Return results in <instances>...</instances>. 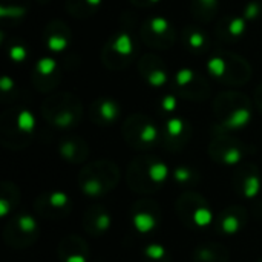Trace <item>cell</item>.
Instances as JSON below:
<instances>
[{"label": "cell", "instance_id": "7c38bea8", "mask_svg": "<svg viewBox=\"0 0 262 262\" xmlns=\"http://www.w3.org/2000/svg\"><path fill=\"white\" fill-rule=\"evenodd\" d=\"M69 203V198H68V195L64 193V192H52L51 195H49V204L52 206V207H55V209H61V207H64L66 204Z\"/></svg>", "mask_w": 262, "mask_h": 262}, {"label": "cell", "instance_id": "9a60e30c", "mask_svg": "<svg viewBox=\"0 0 262 262\" xmlns=\"http://www.w3.org/2000/svg\"><path fill=\"white\" fill-rule=\"evenodd\" d=\"M173 177H175V180H177L178 183H187V181L190 180L192 173H190V170L186 169V167H178V169L175 170Z\"/></svg>", "mask_w": 262, "mask_h": 262}, {"label": "cell", "instance_id": "52a82bcc", "mask_svg": "<svg viewBox=\"0 0 262 262\" xmlns=\"http://www.w3.org/2000/svg\"><path fill=\"white\" fill-rule=\"evenodd\" d=\"M239 227H241V223H239V220H238L235 215L226 216V218L223 220V224H221L223 232L227 233V235H235V233L239 230Z\"/></svg>", "mask_w": 262, "mask_h": 262}, {"label": "cell", "instance_id": "5bb4252c", "mask_svg": "<svg viewBox=\"0 0 262 262\" xmlns=\"http://www.w3.org/2000/svg\"><path fill=\"white\" fill-rule=\"evenodd\" d=\"M111 223H112V221H111V216H109L107 213H101V215L97 218L95 226H97L98 232H106V230H109Z\"/></svg>", "mask_w": 262, "mask_h": 262}, {"label": "cell", "instance_id": "8992f818", "mask_svg": "<svg viewBox=\"0 0 262 262\" xmlns=\"http://www.w3.org/2000/svg\"><path fill=\"white\" fill-rule=\"evenodd\" d=\"M212 220H213V215L207 207H198L193 212V223L198 227H207L212 223Z\"/></svg>", "mask_w": 262, "mask_h": 262}, {"label": "cell", "instance_id": "ffe728a7", "mask_svg": "<svg viewBox=\"0 0 262 262\" xmlns=\"http://www.w3.org/2000/svg\"><path fill=\"white\" fill-rule=\"evenodd\" d=\"M200 258L204 259V261H210L212 259V253L209 250H203V252H200Z\"/></svg>", "mask_w": 262, "mask_h": 262}, {"label": "cell", "instance_id": "8fae6325", "mask_svg": "<svg viewBox=\"0 0 262 262\" xmlns=\"http://www.w3.org/2000/svg\"><path fill=\"white\" fill-rule=\"evenodd\" d=\"M243 160V152L238 147H230L224 152L223 155V161L229 166H235Z\"/></svg>", "mask_w": 262, "mask_h": 262}, {"label": "cell", "instance_id": "e0dca14e", "mask_svg": "<svg viewBox=\"0 0 262 262\" xmlns=\"http://www.w3.org/2000/svg\"><path fill=\"white\" fill-rule=\"evenodd\" d=\"M187 37L190 38L192 45H193V46H196V48H201V46H203V43H204V37H203L198 31H193V32H192V34H189Z\"/></svg>", "mask_w": 262, "mask_h": 262}, {"label": "cell", "instance_id": "4fadbf2b", "mask_svg": "<svg viewBox=\"0 0 262 262\" xmlns=\"http://www.w3.org/2000/svg\"><path fill=\"white\" fill-rule=\"evenodd\" d=\"M183 129H184V124H183V121H180V120H170V121L167 123V134H169L170 137H173V138L180 137V135L183 134Z\"/></svg>", "mask_w": 262, "mask_h": 262}, {"label": "cell", "instance_id": "9c48e42d", "mask_svg": "<svg viewBox=\"0 0 262 262\" xmlns=\"http://www.w3.org/2000/svg\"><path fill=\"white\" fill-rule=\"evenodd\" d=\"M83 193L88 195V196H98L101 192H103V186L98 180L92 178V180H88L84 184H83Z\"/></svg>", "mask_w": 262, "mask_h": 262}, {"label": "cell", "instance_id": "2e32d148", "mask_svg": "<svg viewBox=\"0 0 262 262\" xmlns=\"http://www.w3.org/2000/svg\"><path fill=\"white\" fill-rule=\"evenodd\" d=\"M60 152H61V155H63L64 158L72 160V158H74V155H75V144H74V143H71V141H68V143H64V144L61 146Z\"/></svg>", "mask_w": 262, "mask_h": 262}, {"label": "cell", "instance_id": "44dd1931", "mask_svg": "<svg viewBox=\"0 0 262 262\" xmlns=\"http://www.w3.org/2000/svg\"><path fill=\"white\" fill-rule=\"evenodd\" d=\"M150 2H157V0H137V3H141V5H146V3H150Z\"/></svg>", "mask_w": 262, "mask_h": 262}, {"label": "cell", "instance_id": "30bf717a", "mask_svg": "<svg viewBox=\"0 0 262 262\" xmlns=\"http://www.w3.org/2000/svg\"><path fill=\"white\" fill-rule=\"evenodd\" d=\"M144 255L149 258V259H154V261H160L166 256V249L160 244H150L144 249Z\"/></svg>", "mask_w": 262, "mask_h": 262}, {"label": "cell", "instance_id": "277c9868", "mask_svg": "<svg viewBox=\"0 0 262 262\" xmlns=\"http://www.w3.org/2000/svg\"><path fill=\"white\" fill-rule=\"evenodd\" d=\"M138 138H140L141 143H146V144L154 143V141L158 138V129H157V126L152 124L150 121L144 123L143 127H141L140 132H138Z\"/></svg>", "mask_w": 262, "mask_h": 262}, {"label": "cell", "instance_id": "5b68a950", "mask_svg": "<svg viewBox=\"0 0 262 262\" xmlns=\"http://www.w3.org/2000/svg\"><path fill=\"white\" fill-rule=\"evenodd\" d=\"M261 192V181L256 175H250L244 183V196L253 200Z\"/></svg>", "mask_w": 262, "mask_h": 262}, {"label": "cell", "instance_id": "6da1fadb", "mask_svg": "<svg viewBox=\"0 0 262 262\" xmlns=\"http://www.w3.org/2000/svg\"><path fill=\"white\" fill-rule=\"evenodd\" d=\"M132 224L135 227V230L141 235L144 233H150L155 227H157V218L150 213L146 212H140L134 216Z\"/></svg>", "mask_w": 262, "mask_h": 262}, {"label": "cell", "instance_id": "7a4b0ae2", "mask_svg": "<svg viewBox=\"0 0 262 262\" xmlns=\"http://www.w3.org/2000/svg\"><path fill=\"white\" fill-rule=\"evenodd\" d=\"M147 175H149V178H150L154 183L161 184V183H164V181L167 180V177H169V167H167L164 163H154V164L149 166Z\"/></svg>", "mask_w": 262, "mask_h": 262}, {"label": "cell", "instance_id": "ba28073f", "mask_svg": "<svg viewBox=\"0 0 262 262\" xmlns=\"http://www.w3.org/2000/svg\"><path fill=\"white\" fill-rule=\"evenodd\" d=\"M17 224H18V229L23 233H32L37 229V221L31 215H21V216H18Z\"/></svg>", "mask_w": 262, "mask_h": 262}, {"label": "cell", "instance_id": "3957f363", "mask_svg": "<svg viewBox=\"0 0 262 262\" xmlns=\"http://www.w3.org/2000/svg\"><path fill=\"white\" fill-rule=\"evenodd\" d=\"M95 104L98 106V114H100V117H101L103 120H106V121H114V120L117 118L118 109H117V106H115L112 101L104 100V101H100V103L97 101Z\"/></svg>", "mask_w": 262, "mask_h": 262}, {"label": "cell", "instance_id": "d6986e66", "mask_svg": "<svg viewBox=\"0 0 262 262\" xmlns=\"http://www.w3.org/2000/svg\"><path fill=\"white\" fill-rule=\"evenodd\" d=\"M66 262H86V258L83 255H71L66 258Z\"/></svg>", "mask_w": 262, "mask_h": 262}, {"label": "cell", "instance_id": "ac0fdd59", "mask_svg": "<svg viewBox=\"0 0 262 262\" xmlns=\"http://www.w3.org/2000/svg\"><path fill=\"white\" fill-rule=\"evenodd\" d=\"M9 210H11V206H9V203H8L5 198H2V200H0V216H2V218L8 216Z\"/></svg>", "mask_w": 262, "mask_h": 262}]
</instances>
